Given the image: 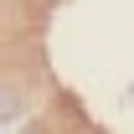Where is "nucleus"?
<instances>
[{
  "instance_id": "f257e3e1",
  "label": "nucleus",
  "mask_w": 134,
  "mask_h": 134,
  "mask_svg": "<svg viewBox=\"0 0 134 134\" xmlns=\"http://www.w3.org/2000/svg\"><path fill=\"white\" fill-rule=\"evenodd\" d=\"M10 124H16V88L0 83V129H10Z\"/></svg>"
}]
</instances>
